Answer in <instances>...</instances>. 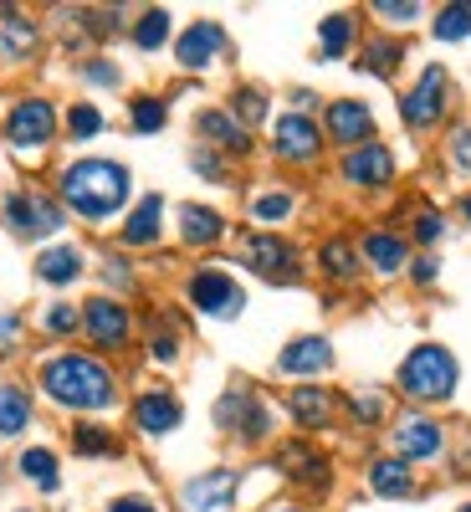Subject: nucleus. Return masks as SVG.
I'll list each match as a JSON object with an SVG mask.
<instances>
[{
    "label": "nucleus",
    "instance_id": "1",
    "mask_svg": "<svg viewBox=\"0 0 471 512\" xmlns=\"http://www.w3.org/2000/svg\"><path fill=\"white\" fill-rule=\"evenodd\" d=\"M36 390L47 395L57 410H72L77 420H93L103 410L118 405V369L103 354H82V349H62L36 364Z\"/></svg>",
    "mask_w": 471,
    "mask_h": 512
},
{
    "label": "nucleus",
    "instance_id": "2",
    "mask_svg": "<svg viewBox=\"0 0 471 512\" xmlns=\"http://www.w3.org/2000/svg\"><path fill=\"white\" fill-rule=\"evenodd\" d=\"M57 200L67 216L88 226H108L113 216H128V205H134V169L123 159L82 154L57 169Z\"/></svg>",
    "mask_w": 471,
    "mask_h": 512
},
{
    "label": "nucleus",
    "instance_id": "3",
    "mask_svg": "<svg viewBox=\"0 0 471 512\" xmlns=\"http://www.w3.org/2000/svg\"><path fill=\"white\" fill-rule=\"evenodd\" d=\"M456 384H461V359L446 349V344H436V338H425V344H415L405 359H400V369H395V390L410 400V405H446L451 395H456Z\"/></svg>",
    "mask_w": 471,
    "mask_h": 512
},
{
    "label": "nucleus",
    "instance_id": "4",
    "mask_svg": "<svg viewBox=\"0 0 471 512\" xmlns=\"http://www.w3.org/2000/svg\"><path fill=\"white\" fill-rule=\"evenodd\" d=\"M0 139H6L11 154L21 159H41L57 139H62V113L52 98H41V93H26L6 108V118H0Z\"/></svg>",
    "mask_w": 471,
    "mask_h": 512
},
{
    "label": "nucleus",
    "instance_id": "5",
    "mask_svg": "<svg viewBox=\"0 0 471 512\" xmlns=\"http://www.w3.org/2000/svg\"><path fill=\"white\" fill-rule=\"evenodd\" d=\"M0 221H6V231L16 241H47L52 246V236H62V226H67V210H62L57 190L16 185L0 200Z\"/></svg>",
    "mask_w": 471,
    "mask_h": 512
},
{
    "label": "nucleus",
    "instance_id": "6",
    "mask_svg": "<svg viewBox=\"0 0 471 512\" xmlns=\"http://www.w3.org/2000/svg\"><path fill=\"white\" fill-rule=\"evenodd\" d=\"M210 415H216V431L221 436H236L241 446H267L277 436V415L262 400V390H251V384H231Z\"/></svg>",
    "mask_w": 471,
    "mask_h": 512
},
{
    "label": "nucleus",
    "instance_id": "7",
    "mask_svg": "<svg viewBox=\"0 0 471 512\" xmlns=\"http://www.w3.org/2000/svg\"><path fill=\"white\" fill-rule=\"evenodd\" d=\"M451 98H456L451 72L441 62L420 67V77L400 93V123L410 128V134H436V128L451 118Z\"/></svg>",
    "mask_w": 471,
    "mask_h": 512
},
{
    "label": "nucleus",
    "instance_id": "8",
    "mask_svg": "<svg viewBox=\"0 0 471 512\" xmlns=\"http://www.w3.org/2000/svg\"><path fill=\"white\" fill-rule=\"evenodd\" d=\"M134 333H139V318L134 308L113 292H93L82 303V338L93 344V354H123L134 349Z\"/></svg>",
    "mask_w": 471,
    "mask_h": 512
},
{
    "label": "nucleus",
    "instance_id": "9",
    "mask_svg": "<svg viewBox=\"0 0 471 512\" xmlns=\"http://www.w3.org/2000/svg\"><path fill=\"white\" fill-rule=\"evenodd\" d=\"M236 262H241L251 277L272 282V287L303 282V251H297L282 231H246V236H241V251H236Z\"/></svg>",
    "mask_w": 471,
    "mask_h": 512
},
{
    "label": "nucleus",
    "instance_id": "10",
    "mask_svg": "<svg viewBox=\"0 0 471 512\" xmlns=\"http://www.w3.org/2000/svg\"><path fill=\"white\" fill-rule=\"evenodd\" d=\"M185 303H190L200 318L231 323V318H241V313H246V287H241L226 267L205 262V267H195V272L185 277Z\"/></svg>",
    "mask_w": 471,
    "mask_h": 512
},
{
    "label": "nucleus",
    "instance_id": "11",
    "mask_svg": "<svg viewBox=\"0 0 471 512\" xmlns=\"http://www.w3.org/2000/svg\"><path fill=\"white\" fill-rule=\"evenodd\" d=\"M390 456L410 466H431L446 456V425L431 410H405L390 420Z\"/></svg>",
    "mask_w": 471,
    "mask_h": 512
},
{
    "label": "nucleus",
    "instance_id": "12",
    "mask_svg": "<svg viewBox=\"0 0 471 512\" xmlns=\"http://www.w3.org/2000/svg\"><path fill=\"white\" fill-rule=\"evenodd\" d=\"M323 149H328V139H323V123H318V118L292 113V108H287L282 118H272V159H277V164L308 169V164L323 159Z\"/></svg>",
    "mask_w": 471,
    "mask_h": 512
},
{
    "label": "nucleus",
    "instance_id": "13",
    "mask_svg": "<svg viewBox=\"0 0 471 512\" xmlns=\"http://www.w3.org/2000/svg\"><path fill=\"white\" fill-rule=\"evenodd\" d=\"M323 139L338 149V154H349L359 144H374L379 139V118L364 98H328L323 103Z\"/></svg>",
    "mask_w": 471,
    "mask_h": 512
},
{
    "label": "nucleus",
    "instance_id": "14",
    "mask_svg": "<svg viewBox=\"0 0 471 512\" xmlns=\"http://www.w3.org/2000/svg\"><path fill=\"white\" fill-rule=\"evenodd\" d=\"M338 180H344L349 190H364V195L390 190L395 185V149L384 139H374V144H359L349 154H338Z\"/></svg>",
    "mask_w": 471,
    "mask_h": 512
},
{
    "label": "nucleus",
    "instance_id": "15",
    "mask_svg": "<svg viewBox=\"0 0 471 512\" xmlns=\"http://www.w3.org/2000/svg\"><path fill=\"white\" fill-rule=\"evenodd\" d=\"M128 425H134L139 436H149V441H164V436H175L185 425V400L175 390H164V384L139 390L134 400H128Z\"/></svg>",
    "mask_w": 471,
    "mask_h": 512
},
{
    "label": "nucleus",
    "instance_id": "16",
    "mask_svg": "<svg viewBox=\"0 0 471 512\" xmlns=\"http://www.w3.org/2000/svg\"><path fill=\"white\" fill-rule=\"evenodd\" d=\"M272 466H277L287 482H297L303 492H313V497H323V492L333 487V456L318 451L308 436H297V441L277 446V461H272Z\"/></svg>",
    "mask_w": 471,
    "mask_h": 512
},
{
    "label": "nucleus",
    "instance_id": "17",
    "mask_svg": "<svg viewBox=\"0 0 471 512\" xmlns=\"http://www.w3.org/2000/svg\"><path fill=\"white\" fill-rule=\"evenodd\" d=\"M231 52V36H226V26L221 21H210V16H200V21H190L180 36H175V62H180V72H210L221 57Z\"/></svg>",
    "mask_w": 471,
    "mask_h": 512
},
{
    "label": "nucleus",
    "instance_id": "18",
    "mask_svg": "<svg viewBox=\"0 0 471 512\" xmlns=\"http://www.w3.org/2000/svg\"><path fill=\"white\" fill-rule=\"evenodd\" d=\"M338 410H344V395L338 390H328V384H292L287 390V420L297 425L303 436H318V431H328V425L338 420Z\"/></svg>",
    "mask_w": 471,
    "mask_h": 512
},
{
    "label": "nucleus",
    "instance_id": "19",
    "mask_svg": "<svg viewBox=\"0 0 471 512\" xmlns=\"http://www.w3.org/2000/svg\"><path fill=\"white\" fill-rule=\"evenodd\" d=\"M333 364H338V354H333V344H328V333H297V338H287L282 354H277V374H287V379H297V384L323 379Z\"/></svg>",
    "mask_w": 471,
    "mask_h": 512
},
{
    "label": "nucleus",
    "instance_id": "20",
    "mask_svg": "<svg viewBox=\"0 0 471 512\" xmlns=\"http://www.w3.org/2000/svg\"><path fill=\"white\" fill-rule=\"evenodd\" d=\"M236 492H241V472H236V466H210V472H200V477H190L180 487V507L185 512H231Z\"/></svg>",
    "mask_w": 471,
    "mask_h": 512
},
{
    "label": "nucleus",
    "instance_id": "21",
    "mask_svg": "<svg viewBox=\"0 0 471 512\" xmlns=\"http://www.w3.org/2000/svg\"><path fill=\"white\" fill-rule=\"evenodd\" d=\"M359 256H364V272H374V277H400V272H410V262H415V251H410V236L405 231H390V226H374V231H364L359 236Z\"/></svg>",
    "mask_w": 471,
    "mask_h": 512
},
{
    "label": "nucleus",
    "instance_id": "22",
    "mask_svg": "<svg viewBox=\"0 0 471 512\" xmlns=\"http://www.w3.org/2000/svg\"><path fill=\"white\" fill-rule=\"evenodd\" d=\"M164 195L159 190H149V195H139L134 205H128V216H123V231H118V241H123V251H149V246H159L164 241Z\"/></svg>",
    "mask_w": 471,
    "mask_h": 512
},
{
    "label": "nucleus",
    "instance_id": "23",
    "mask_svg": "<svg viewBox=\"0 0 471 512\" xmlns=\"http://www.w3.org/2000/svg\"><path fill=\"white\" fill-rule=\"evenodd\" d=\"M195 134H200L205 149H216V154H226V159H246V154L256 149V139L246 134V128H241L226 108H200V113H195Z\"/></svg>",
    "mask_w": 471,
    "mask_h": 512
},
{
    "label": "nucleus",
    "instance_id": "24",
    "mask_svg": "<svg viewBox=\"0 0 471 512\" xmlns=\"http://www.w3.org/2000/svg\"><path fill=\"white\" fill-rule=\"evenodd\" d=\"M175 231H180V246H190V251H210V246H221V241H226L231 221L221 216L216 205L185 200V205L175 210Z\"/></svg>",
    "mask_w": 471,
    "mask_h": 512
},
{
    "label": "nucleus",
    "instance_id": "25",
    "mask_svg": "<svg viewBox=\"0 0 471 512\" xmlns=\"http://www.w3.org/2000/svg\"><path fill=\"white\" fill-rule=\"evenodd\" d=\"M364 482H369V492H374V497H384V502H405V497H415V492H420L415 466H410V461H400V456H369Z\"/></svg>",
    "mask_w": 471,
    "mask_h": 512
},
{
    "label": "nucleus",
    "instance_id": "26",
    "mask_svg": "<svg viewBox=\"0 0 471 512\" xmlns=\"http://www.w3.org/2000/svg\"><path fill=\"white\" fill-rule=\"evenodd\" d=\"M144 354H149V364H159V369H175V364L185 359V318H180V313H149Z\"/></svg>",
    "mask_w": 471,
    "mask_h": 512
},
{
    "label": "nucleus",
    "instance_id": "27",
    "mask_svg": "<svg viewBox=\"0 0 471 512\" xmlns=\"http://www.w3.org/2000/svg\"><path fill=\"white\" fill-rule=\"evenodd\" d=\"M82 272H88V251L72 246V241H52V246L36 251V282L72 287V282H82Z\"/></svg>",
    "mask_w": 471,
    "mask_h": 512
},
{
    "label": "nucleus",
    "instance_id": "28",
    "mask_svg": "<svg viewBox=\"0 0 471 512\" xmlns=\"http://www.w3.org/2000/svg\"><path fill=\"white\" fill-rule=\"evenodd\" d=\"M313 262H318V272H323L328 282H338V287H354V282L364 277L359 241H349V236H323L318 251H313Z\"/></svg>",
    "mask_w": 471,
    "mask_h": 512
},
{
    "label": "nucleus",
    "instance_id": "29",
    "mask_svg": "<svg viewBox=\"0 0 471 512\" xmlns=\"http://www.w3.org/2000/svg\"><path fill=\"white\" fill-rule=\"evenodd\" d=\"M246 216L256 231H277L297 216V190L292 185H262V190H251L246 200Z\"/></svg>",
    "mask_w": 471,
    "mask_h": 512
},
{
    "label": "nucleus",
    "instance_id": "30",
    "mask_svg": "<svg viewBox=\"0 0 471 512\" xmlns=\"http://www.w3.org/2000/svg\"><path fill=\"white\" fill-rule=\"evenodd\" d=\"M359 47V11H328L318 21V62H344Z\"/></svg>",
    "mask_w": 471,
    "mask_h": 512
},
{
    "label": "nucleus",
    "instance_id": "31",
    "mask_svg": "<svg viewBox=\"0 0 471 512\" xmlns=\"http://www.w3.org/2000/svg\"><path fill=\"white\" fill-rule=\"evenodd\" d=\"M36 47H41V26L16 6L0 11V62H31Z\"/></svg>",
    "mask_w": 471,
    "mask_h": 512
},
{
    "label": "nucleus",
    "instance_id": "32",
    "mask_svg": "<svg viewBox=\"0 0 471 512\" xmlns=\"http://www.w3.org/2000/svg\"><path fill=\"white\" fill-rule=\"evenodd\" d=\"M31 420H36L31 390H26V384H16V379H0V446L16 441V436H26Z\"/></svg>",
    "mask_w": 471,
    "mask_h": 512
},
{
    "label": "nucleus",
    "instance_id": "33",
    "mask_svg": "<svg viewBox=\"0 0 471 512\" xmlns=\"http://www.w3.org/2000/svg\"><path fill=\"white\" fill-rule=\"evenodd\" d=\"M16 477L52 497V492H62V461H57L52 446H26V451L16 456Z\"/></svg>",
    "mask_w": 471,
    "mask_h": 512
},
{
    "label": "nucleus",
    "instance_id": "34",
    "mask_svg": "<svg viewBox=\"0 0 471 512\" xmlns=\"http://www.w3.org/2000/svg\"><path fill=\"white\" fill-rule=\"evenodd\" d=\"M405 57H410V47H405V41L379 31V36H369L364 47H359V62H354V67H359L364 77H395Z\"/></svg>",
    "mask_w": 471,
    "mask_h": 512
},
{
    "label": "nucleus",
    "instance_id": "35",
    "mask_svg": "<svg viewBox=\"0 0 471 512\" xmlns=\"http://www.w3.org/2000/svg\"><path fill=\"white\" fill-rule=\"evenodd\" d=\"M344 415H349V425H359V431H384V425H390V395L374 390V384L349 390L344 395Z\"/></svg>",
    "mask_w": 471,
    "mask_h": 512
},
{
    "label": "nucleus",
    "instance_id": "36",
    "mask_svg": "<svg viewBox=\"0 0 471 512\" xmlns=\"http://www.w3.org/2000/svg\"><path fill=\"white\" fill-rule=\"evenodd\" d=\"M169 36H175V16H169L164 6H149V11H139L134 21H128V41H134L139 52H164Z\"/></svg>",
    "mask_w": 471,
    "mask_h": 512
},
{
    "label": "nucleus",
    "instance_id": "37",
    "mask_svg": "<svg viewBox=\"0 0 471 512\" xmlns=\"http://www.w3.org/2000/svg\"><path fill=\"white\" fill-rule=\"evenodd\" d=\"M67 446L77 451V456H123V441L113 436V425H103V420H77L72 431H67Z\"/></svg>",
    "mask_w": 471,
    "mask_h": 512
},
{
    "label": "nucleus",
    "instance_id": "38",
    "mask_svg": "<svg viewBox=\"0 0 471 512\" xmlns=\"http://www.w3.org/2000/svg\"><path fill=\"white\" fill-rule=\"evenodd\" d=\"M103 128H108V118H103V108H98L93 98L67 103V113H62V139H67V144H93Z\"/></svg>",
    "mask_w": 471,
    "mask_h": 512
},
{
    "label": "nucleus",
    "instance_id": "39",
    "mask_svg": "<svg viewBox=\"0 0 471 512\" xmlns=\"http://www.w3.org/2000/svg\"><path fill=\"white\" fill-rule=\"evenodd\" d=\"M226 113L246 128V134H256L267 118H272V98L262 93V88H251V82H241V88H231V103H226Z\"/></svg>",
    "mask_w": 471,
    "mask_h": 512
},
{
    "label": "nucleus",
    "instance_id": "40",
    "mask_svg": "<svg viewBox=\"0 0 471 512\" xmlns=\"http://www.w3.org/2000/svg\"><path fill=\"white\" fill-rule=\"evenodd\" d=\"M164 123H169V98H159V93H139V98H128V128H134L139 139L164 134Z\"/></svg>",
    "mask_w": 471,
    "mask_h": 512
},
{
    "label": "nucleus",
    "instance_id": "41",
    "mask_svg": "<svg viewBox=\"0 0 471 512\" xmlns=\"http://www.w3.org/2000/svg\"><path fill=\"white\" fill-rule=\"evenodd\" d=\"M41 333H47V338H57V344H62V338H77L82 333V303H67V297H57V303H47V308H41Z\"/></svg>",
    "mask_w": 471,
    "mask_h": 512
},
{
    "label": "nucleus",
    "instance_id": "42",
    "mask_svg": "<svg viewBox=\"0 0 471 512\" xmlns=\"http://www.w3.org/2000/svg\"><path fill=\"white\" fill-rule=\"evenodd\" d=\"M431 36L436 41H466L471 36V0H451V6H441L436 16H431Z\"/></svg>",
    "mask_w": 471,
    "mask_h": 512
},
{
    "label": "nucleus",
    "instance_id": "43",
    "mask_svg": "<svg viewBox=\"0 0 471 512\" xmlns=\"http://www.w3.org/2000/svg\"><path fill=\"white\" fill-rule=\"evenodd\" d=\"M98 277L108 282V292H113V297H118V292H134V287H139V272H134V262H128V256H123L118 246L98 256Z\"/></svg>",
    "mask_w": 471,
    "mask_h": 512
},
{
    "label": "nucleus",
    "instance_id": "44",
    "mask_svg": "<svg viewBox=\"0 0 471 512\" xmlns=\"http://www.w3.org/2000/svg\"><path fill=\"white\" fill-rule=\"evenodd\" d=\"M190 169H195L205 185H231V159L216 154V149H205V144L190 149Z\"/></svg>",
    "mask_w": 471,
    "mask_h": 512
},
{
    "label": "nucleus",
    "instance_id": "45",
    "mask_svg": "<svg viewBox=\"0 0 471 512\" xmlns=\"http://www.w3.org/2000/svg\"><path fill=\"white\" fill-rule=\"evenodd\" d=\"M384 26H395V31H405V26H415L420 16H425V6H420V0H374V6H369Z\"/></svg>",
    "mask_w": 471,
    "mask_h": 512
},
{
    "label": "nucleus",
    "instance_id": "46",
    "mask_svg": "<svg viewBox=\"0 0 471 512\" xmlns=\"http://www.w3.org/2000/svg\"><path fill=\"white\" fill-rule=\"evenodd\" d=\"M77 77L88 82V88H123V72H118V62H108V57H82Z\"/></svg>",
    "mask_w": 471,
    "mask_h": 512
},
{
    "label": "nucleus",
    "instance_id": "47",
    "mask_svg": "<svg viewBox=\"0 0 471 512\" xmlns=\"http://www.w3.org/2000/svg\"><path fill=\"white\" fill-rule=\"evenodd\" d=\"M446 164L456 175H471V118L466 123H451V139H446Z\"/></svg>",
    "mask_w": 471,
    "mask_h": 512
},
{
    "label": "nucleus",
    "instance_id": "48",
    "mask_svg": "<svg viewBox=\"0 0 471 512\" xmlns=\"http://www.w3.org/2000/svg\"><path fill=\"white\" fill-rule=\"evenodd\" d=\"M441 236H446V216H441V210H431V205H425V210H415L410 241H420V246H436Z\"/></svg>",
    "mask_w": 471,
    "mask_h": 512
},
{
    "label": "nucleus",
    "instance_id": "49",
    "mask_svg": "<svg viewBox=\"0 0 471 512\" xmlns=\"http://www.w3.org/2000/svg\"><path fill=\"white\" fill-rule=\"evenodd\" d=\"M436 277H441V256L436 251H420L415 262H410V282L415 287H436Z\"/></svg>",
    "mask_w": 471,
    "mask_h": 512
},
{
    "label": "nucleus",
    "instance_id": "50",
    "mask_svg": "<svg viewBox=\"0 0 471 512\" xmlns=\"http://www.w3.org/2000/svg\"><path fill=\"white\" fill-rule=\"evenodd\" d=\"M103 512H164L154 497H144V492H123V497H113Z\"/></svg>",
    "mask_w": 471,
    "mask_h": 512
},
{
    "label": "nucleus",
    "instance_id": "51",
    "mask_svg": "<svg viewBox=\"0 0 471 512\" xmlns=\"http://www.w3.org/2000/svg\"><path fill=\"white\" fill-rule=\"evenodd\" d=\"M21 313H0V354H11L16 344H21Z\"/></svg>",
    "mask_w": 471,
    "mask_h": 512
},
{
    "label": "nucleus",
    "instance_id": "52",
    "mask_svg": "<svg viewBox=\"0 0 471 512\" xmlns=\"http://www.w3.org/2000/svg\"><path fill=\"white\" fill-rule=\"evenodd\" d=\"M313 108H323L313 88H292V113H308V118H313Z\"/></svg>",
    "mask_w": 471,
    "mask_h": 512
},
{
    "label": "nucleus",
    "instance_id": "53",
    "mask_svg": "<svg viewBox=\"0 0 471 512\" xmlns=\"http://www.w3.org/2000/svg\"><path fill=\"white\" fill-rule=\"evenodd\" d=\"M461 466L471 472V431H466V441H461Z\"/></svg>",
    "mask_w": 471,
    "mask_h": 512
},
{
    "label": "nucleus",
    "instance_id": "54",
    "mask_svg": "<svg viewBox=\"0 0 471 512\" xmlns=\"http://www.w3.org/2000/svg\"><path fill=\"white\" fill-rule=\"evenodd\" d=\"M267 512H308V507H297V502H277V507H267Z\"/></svg>",
    "mask_w": 471,
    "mask_h": 512
},
{
    "label": "nucleus",
    "instance_id": "55",
    "mask_svg": "<svg viewBox=\"0 0 471 512\" xmlns=\"http://www.w3.org/2000/svg\"><path fill=\"white\" fill-rule=\"evenodd\" d=\"M461 221H471V195H461Z\"/></svg>",
    "mask_w": 471,
    "mask_h": 512
},
{
    "label": "nucleus",
    "instance_id": "56",
    "mask_svg": "<svg viewBox=\"0 0 471 512\" xmlns=\"http://www.w3.org/2000/svg\"><path fill=\"white\" fill-rule=\"evenodd\" d=\"M456 512H471V497H466V502H461V507H456Z\"/></svg>",
    "mask_w": 471,
    "mask_h": 512
},
{
    "label": "nucleus",
    "instance_id": "57",
    "mask_svg": "<svg viewBox=\"0 0 471 512\" xmlns=\"http://www.w3.org/2000/svg\"><path fill=\"white\" fill-rule=\"evenodd\" d=\"M21 512H31V507H21Z\"/></svg>",
    "mask_w": 471,
    "mask_h": 512
}]
</instances>
